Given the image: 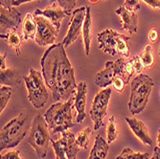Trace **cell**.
<instances>
[{
    "label": "cell",
    "instance_id": "6da1fadb",
    "mask_svg": "<svg viewBox=\"0 0 160 159\" xmlns=\"http://www.w3.org/2000/svg\"><path fill=\"white\" fill-rule=\"evenodd\" d=\"M41 74L46 85L51 89L55 102H66L75 95V73L62 42L50 46L41 60Z\"/></svg>",
    "mask_w": 160,
    "mask_h": 159
},
{
    "label": "cell",
    "instance_id": "7a4b0ae2",
    "mask_svg": "<svg viewBox=\"0 0 160 159\" xmlns=\"http://www.w3.org/2000/svg\"><path fill=\"white\" fill-rule=\"evenodd\" d=\"M30 113L22 111L18 116L7 123L0 132V149H13L25 138L30 129Z\"/></svg>",
    "mask_w": 160,
    "mask_h": 159
},
{
    "label": "cell",
    "instance_id": "3957f363",
    "mask_svg": "<svg viewBox=\"0 0 160 159\" xmlns=\"http://www.w3.org/2000/svg\"><path fill=\"white\" fill-rule=\"evenodd\" d=\"M74 101L75 98L71 97L66 102H58L45 112L44 118L51 133L58 134L74 127L72 121V106L74 105Z\"/></svg>",
    "mask_w": 160,
    "mask_h": 159
},
{
    "label": "cell",
    "instance_id": "277c9868",
    "mask_svg": "<svg viewBox=\"0 0 160 159\" xmlns=\"http://www.w3.org/2000/svg\"><path fill=\"white\" fill-rule=\"evenodd\" d=\"M153 86L152 79L146 74L141 73L132 80L128 101V109L132 115L140 114L145 110Z\"/></svg>",
    "mask_w": 160,
    "mask_h": 159
},
{
    "label": "cell",
    "instance_id": "5b68a950",
    "mask_svg": "<svg viewBox=\"0 0 160 159\" xmlns=\"http://www.w3.org/2000/svg\"><path fill=\"white\" fill-rule=\"evenodd\" d=\"M49 142H51V138L47 122L44 116L38 114L31 125L28 143L35 149L38 158H45L48 152Z\"/></svg>",
    "mask_w": 160,
    "mask_h": 159
},
{
    "label": "cell",
    "instance_id": "8992f818",
    "mask_svg": "<svg viewBox=\"0 0 160 159\" xmlns=\"http://www.w3.org/2000/svg\"><path fill=\"white\" fill-rule=\"evenodd\" d=\"M23 80L28 90V100L35 108H42L49 99V94L43 82L44 79L42 74L39 71L31 68L29 75L23 77Z\"/></svg>",
    "mask_w": 160,
    "mask_h": 159
},
{
    "label": "cell",
    "instance_id": "52a82bcc",
    "mask_svg": "<svg viewBox=\"0 0 160 159\" xmlns=\"http://www.w3.org/2000/svg\"><path fill=\"white\" fill-rule=\"evenodd\" d=\"M111 97V88L107 87L96 94L90 109V117L94 124V131L104 127V117L107 114L109 100Z\"/></svg>",
    "mask_w": 160,
    "mask_h": 159
},
{
    "label": "cell",
    "instance_id": "ba28073f",
    "mask_svg": "<svg viewBox=\"0 0 160 159\" xmlns=\"http://www.w3.org/2000/svg\"><path fill=\"white\" fill-rule=\"evenodd\" d=\"M35 18L37 22V34L35 37L37 44L40 47L54 44L59 30L44 17L38 16L35 17Z\"/></svg>",
    "mask_w": 160,
    "mask_h": 159
},
{
    "label": "cell",
    "instance_id": "9c48e42d",
    "mask_svg": "<svg viewBox=\"0 0 160 159\" xmlns=\"http://www.w3.org/2000/svg\"><path fill=\"white\" fill-rule=\"evenodd\" d=\"M86 14V7H81L73 11L72 12V17L69 22V29L68 32L65 36V37L62 40V44L65 48H67L70 44H72L74 41L78 39L80 37L82 25L85 18Z\"/></svg>",
    "mask_w": 160,
    "mask_h": 159
},
{
    "label": "cell",
    "instance_id": "30bf717a",
    "mask_svg": "<svg viewBox=\"0 0 160 159\" xmlns=\"http://www.w3.org/2000/svg\"><path fill=\"white\" fill-rule=\"evenodd\" d=\"M21 23V13L14 8H0V37L6 36L11 30H18Z\"/></svg>",
    "mask_w": 160,
    "mask_h": 159
},
{
    "label": "cell",
    "instance_id": "8fae6325",
    "mask_svg": "<svg viewBox=\"0 0 160 159\" xmlns=\"http://www.w3.org/2000/svg\"><path fill=\"white\" fill-rule=\"evenodd\" d=\"M119 33L112 30L106 29L98 34L99 48L106 54L114 57L117 54V42L119 37Z\"/></svg>",
    "mask_w": 160,
    "mask_h": 159
},
{
    "label": "cell",
    "instance_id": "7c38bea8",
    "mask_svg": "<svg viewBox=\"0 0 160 159\" xmlns=\"http://www.w3.org/2000/svg\"><path fill=\"white\" fill-rule=\"evenodd\" d=\"M34 14H35V17H38V16L44 17L45 18H47L48 20L52 22V24L58 29V30L61 29L62 20L64 18V17L69 16L66 11L61 8L59 5H56V3H52L50 6L46 7L43 10L36 9Z\"/></svg>",
    "mask_w": 160,
    "mask_h": 159
},
{
    "label": "cell",
    "instance_id": "4fadbf2b",
    "mask_svg": "<svg viewBox=\"0 0 160 159\" xmlns=\"http://www.w3.org/2000/svg\"><path fill=\"white\" fill-rule=\"evenodd\" d=\"M75 93L74 107L76 108V120L79 124H82L85 117V107H86V95H87V85L85 82H82L78 84Z\"/></svg>",
    "mask_w": 160,
    "mask_h": 159
},
{
    "label": "cell",
    "instance_id": "5bb4252c",
    "mask_svg": "<svg viewBox=\"0 0 160 159\" xmlns=\"http://www.w3.org/2000/svg\"><path fill=\"white\" fill-rule=\"evenodd\" d=\"M115 12L121 18V26L123 30L128 31L129 34H135L138 27V17L137 13L128 11L125 6H120L116 9Z\"/></svg>",
    "mask_w": 160,
    "mask_h": 159
},
{
    "label": "cell",
    "instance_id": "9a60e30c",
    "mask_svg": "<svg viewBox=\"0 0 160 159\" xmlns=\"http://www.w3.org/2000/svg\"><path fill=\"white\" fill-rule=\"evenodd\" d=\"M125 120L128 123L129 128L132 129V132L135 134V136L144 144V145H147V146L152 145V140L149 134L148 128L142 121L133 117L132 118L126 117Z\"/></svg>",
    "mask_w": 160,
    "mask_h": 159
},
{
    "label": "cell",
    "instance_id": "2e32d148",
    "mask_svg": "<svg viewBox=\"0 0 160 159\" xmlns=\"http://www.w3.org/2000/svg\"><path fill=\"white\" fill-rule=\"evenodd\" d=\"M115 77V71H114V62L108 61L105 64V68L103 70H101L100 72L95 75L94 77V82L96 85H98L99 87L107 88L108 86H109L113 79Z\"/></svg>",
    "mask_w": 160,
    "mask_h": 159
},
{
    "label": "cell",
    "instance_id": "e0dca14e",
    "mask_svg": "<svg viewBox=\"0 0 160 159\" xmlns=\"http://www.w3.org/2000/svg\"><path fill=\"white\" fill-rule=\"evenodd\" d=\"M22 79L23 78L20 75L19 70L16 68H7L0 71V84L1 86L6 85L12 88L18 87Z\"/></svg>",
    "mask_w": 160,
    "mask_h": 159
},
{
    "label": "cell",
    "instance_id": "ac0fdd59",
    "mask_svg": "<svg viewBox=\"0 0 160 159\" xmlns=\"http://www.w3.org/2000/svg\"><path fill=\"white\" fill-rule=\"evenodd\" d=\"M82 34L83 45H84V52L86 57H88L90 52V44L92 40V18H91L90 7H86V14L82 25Z\"/></svg>",
    "mask_w": 160,
    "mask_h": 159
},
{
    "label": "cell",
    "instance_id": "d6986e66",
    "mask_svg": "<svg viewBox=\"0 0 160 159\" xmlns=\"http://www.w3.org/2000/svg\"><path fill=\"white\" fill-rule=\"evenodd\" d=\"M109 150V144L101 135H97L95 138L94 146L90 152L87 159H106Z\"/></svg>",
    "mask_w": 160,
    "mask_h": 159
},
{
    "label": "cell",
    "instance_id": "ffe728a7",
    "mask_svg": "<svg viewBox=\"0 0 160 159\" xmlns=\"http://www.w3.org/2000/svg\"><path fill=\"white\" fill-rule=\"evenodd\" d=\"M64 141V147H65V153L67 159H76L79 153V146L76 143L75 134L68 132H63L62 136Z\"/></svg>",
    "mask_w": 160,
    "mask_h": 159
},
{
    "label": "cell",
    "instance_id": "44dd1931",
    "mask_svg": "<svg viewBox=\"0 0 160 159\" xmlns=\"http://www.w3.org/2000/svg\"><path fill=\"white\" fill-rule=\"evenodd\" d=\"M37 34V22L35 16L27 13L22 23V36L24 40L35 39Z\"/></svg>",
    "mask_w": 160,
    "mask_h": 159
},
{
    "label": "cell",
    "instance_id": "7402d4cb",
    "mask_svg": "<svg viewBox=\"0 0 160 159\" xmlns=\"http://www.w3.org/2000/svg\"><path fill=\"white\" fill-rule=\"evenodd\" d=\"M1 38H4L7 42V44L16 51V53L19 56L20 55V50H21V45H22V42L24 40L23 36L19 35L18 33V30L13 29V30H11L6 36L3 37H0Z\"/></svg>",
    "mask_w": 160,
    "mask_h": 159
},
{
    "label": "cell",
    "instance_id": "603a6c76",
    "mask_svg": "<svg viewBox=\"0 0 160 159\" xmlns=\"http://www.w3.org/2000/svg\"><path fill=\"white\" fill-rule=\"evenodd\" d=\"M119 129H118V124L115 120L114 116H110L107 127V141L108 144H111L113 141L116 140L118 137Z\"/></svg>",
    "mask_w": 160,
    "mask_h": 159
},
{
    "label": "cell",
    "instance_id": "cb8c5ba5",
    "mask_svg": "<svg viewBox=\"0 0 160 159\" xmlns=\"http://www.w3.org/2000/svg\"><path fill=\"white\" fill-rule=\"evenodd\" d=\"M130 40V37H127L123 34L119 35L118 42H117V53L120 54L124 57H128L130 55V50L128 46V41Z\"/></svg>",
    "mask_w": 160,
    "mask_h": 159
},
{
    "label": "cell",
    "instance_id": "d4e9b609",
    "mask_svg": "<svg viewBox=\"0 0 160 159\" xmlns=\"http://www.w3.org/2000/svg\"><path fill=\"white\" fill-rule=\"evenodd\" d=\"M91 133H92V129L90 127H86L82 129L76 138L77 145L83 150H87L89 145V138H90Z\"/></svg>",
    "mask_w": 160,
    "mask_h": 159
},
{
    "label": "cell",
    "instance_id": "484cf974",
    "mask_svg": "<svg viewBox=\"0 0 160 159\" xmlns=\"http://www.w3.org/2000/svg\"><path fill=\"white\" fill-rule=\"evenodd\" d=\"M116 159H149V153L135 152L130 148H125Z\"/></svg>",
    "mask_w": 160,
    "mask_h": 159
},
{
    "label": "cell",
    "instance_id": "4316f807",
    "mask_svg": "<svg viewBox=\"0 0 160 159\" xmlns=\"http://www.w3.org/2000/svg\"><path fill=\"white\" fill-rule=\"evenodd\" d=\"M51 144L53 146L54 152L56 153L57 159H66V153H65V147H64V141L62 137L59 140L51 139Z\"/></svg>",
    "mask_w": 160,
    "mask_h": 159
},
{
    "label": "cell",
    "instance_id": "83f0119b",
    "mask_svg": "<svg viewBox=\"0 0 160 159\" xmlns=\"http://www.w3.org/2000/svg\"><path fill=\"white\" fill-rule=\"evenodd\" d=\"M126 57H120L117 61L114 62V71L115 76H120L124 79L126 84L129 82V80L127 77L126 70H125V64H126Z\"/></svg>",
    "mask_w": 160,
    "mask_h": 159
},
{
    "label": "cell",
    "instance_id": "f1b7e54d",
    "mask_svg": "<svg viewBox=\"0 0 160 159\" xmlns=\"http://www.w3.org/2000/svg\"><path fill=\"white\" fill-rule=\"evenodd\" d=\"M12 88V87H10V86H6V85L1 86V89H0V110H1V113L7 107L9 100L11 99Z\"/></svg>",
    "mask_w": 160,
    "mask_h": 159
},
{
    "label": "cell",
    "instance_id": "f546056e",
    "mask_svg": "<svg viewBox=\"0 0 160 159\" xmlns=\"http://www.w3.org/2000/svg\"><path fill=\"white\" fill-rule=\"evenodd\" d=\"M141 60L144 63V66L147 68H151L153 64L154 59L152 56V48L151 45H146L141 54Z\"/></svg>",
    "mask_w": 160,
    "mask_h": 159
},
{
    "label": "cell",
    "instance_id": "4dcf8cb0",
    "mask_svg": "<svg viewBox=\"0 0 160 159\" xmlns=\"http://www.w3.org/2000/svg\"><path fill=\"white\" fill-rule=\"evenodd\" d=\"M77 0H57V3L61 8L68 12L69 16H71V12H73L74 8L76 6Z\"/></svg>",
    "mask_w": 160,
    "mask_h": 159
},
{
    "label": "cell",
    "instance_id": "1f68e13d",
    "mask_svg": "<svg viewBox=\"0 0 160 159\" xmlns=\"http://www.w3.org/2000/svg\"><path fill=\"white\" fill-rule=\"evenodd\" d=\"M111 85L114 87L115 90H117L118 92H122L125 89V85L126 82L124 81V79L120 76H115L113 79V82L111 83Z\"/></svg>",
    "mask_w": 160,
    "mask_h": 159
},
{
    "label": "cell",
    "instance_id": "d6a6232c",
    "mask_svg": "<svg viewBox=\"0 0 160 159\" xmlns=\"http://www.w3.org/2000/svg\"><path fill=\"white\" fill-rule=\"evenodd\" d=\"M128 11L137 12L140 10V3L139 0H125V5H124Z\"/></svg>",
    "mask_w": 160,
    "mask_h": 159
},
{
    "label": "cell",
    "instance_id": "836d02e7",
    "mask_svg": "<svg viewBox=\"0 0 160 159\" xmlns=\"http://www.w3.org/2000/svg\"><path fill=\"white\" fill-rule=\"evenodd\" d=\"M132 63H133V66H134V69H135V72L138 74H141V72L143 71L144 69V63L141 60V57L140 56H134L132 57Z\"/></svg>",
    "mask_w": 160,
    "mask_h": 159
},
{
    "label": "cell",
    "instance_id": "e575fe53",
    "mask_svg": "<svg viewBox=\"0 0 160 159\" xmlns=\"http://www.w3.org/2000/svg\"><path fill=\"white\" fill-rule=\"evenodd\" d=\"M19 153H20V152L18 150L12 151V152H9L6 154H4L1 157V159H24V158L20 157Z\"/></svg>",
    "mask_w": 160,
    "mask_h": 159
},
{
    "label": "cell",
    "instance_id": "d590c367",
    "mask_svg": "<svg viewBox=\"0 0 160 159\" xmlns=\"http://www.w3.org/2000/svg\"><path fill=\"white\" fill-rule=\"evenodd\" d=\"M148 38L151 42H155L158 38V32L156 28H151L148 33Z\"/></svg>",
    "mask_w": 160,
    "mask_h": 159
},
{
    "label": "cell",
    "instance_id": "8d00e7d4",
    "mask_svg": "<svg viewBox=\"0 0 160 159\" xmlns=\"http://www.w3.org/2000/svg\"><path fill=\"white\" fill-rule=\"evenodd\" d=\"M143 1L153 9H160V0H143Z\"/></svg>",
    "mask_w": 160,
    "mask_h": 159
},
{
    "label": "cell",
    "instance_id": "74e56055",
    "mask_svg": "<svg viewBox=\"0 0 160 159\" xmlns=\"http://www.w3.org/2000/svg\"><path fill=\"white\" fill-rule=\"evenodd\" d=\"M6 57H7V54L5 52L1 53V55H0V70L7 69L6 68Z\"/></svg>",
    "mask_w": 160,
    "mask_h": 159
},
{
    "label": "cell",
    "instance_id": "f35d334b",
    "mask_svg": "<svg viewBox=\"0 0 160 159\" xmlns=\"http://www.w3.org/2000/svg\"><path fill=\"white\" fill-rule=\"evenodd\" d=\"M14 1H16V0H0V3H1L2 7L11 8V7H12V4Z\"/></svg>",
    "mask_w": 160,
    "mask_h": 159
},
{
    "label": "cell",
    "instance_id": "ab89813d",
    "mask_svg": "<svg viewBox=\"0 0 160 159\" xmlns=\"http://www.w3.org/2000/svg\"><path fill=\"white\" fill-rule=\"evenodd\" d=\"M151 159H160V148L157 146L153 150V154Z\"/></svg>",
    "mask_w": 160,
    "mask_h": 159
},
{
    "label": "cell",
    "instance_id": "60d3db41",
    "mask_svg": "<svg viewBox=\"0 0 160 159\" xmlns=\"http://www.w3.org/2000/svg\"><path fill=\"white\" fill-rule=\"evenodd\" d=\"M32 1H35V0H16L12 4V7H18L23 3H28V2H32Z\"/></svg>",
    "mask_w": 160,
    "mask_h": 159
},
{
    "label": "cell",
    "instance_id": "b9f144b4",
    "mask_svg": "<svg viewBox=\"0 0 160 159\" xmlns=\"http://www.w3.org/2000/svg\"><path fill=\"white\" fill-rule=\"evenodd\" d=\"M157 146L160 148V131H159L158 135H157Z\"/></svg>",
    "mask_w": 160,
    "mask_h": 159
},
{
    "label": "cell",
    "instance_id": "7bdbcfd3",
    "mask_svg": "<svg viewBox=\"0 0 160 159\" xmlns=\"http://www.w3.org/2000/svg\"><path fill=\"white\" fill-rule=\"evenodd\" d=\"M89 1H90L91 3H96V2L99 1V0H89Z\"/></svg>",
    "mask_w": 160,
    "mask_h": 159
},
{
    "label": "cell",
    "instance_id": "ee69618b",
    "mask_svg": "<svg viewBox=\"0 0 160 159\" xmlns=\"http://www.w3.org/2000/svg\"><path fill=\"white\" fill-rule=\"evenodd\" d=\"M47 1H49V2H51V3H55L57 0H47Z\"/></svg>",
    "mask_w": 160,
    "mask_h": 159
},
{
    "label": "cell",
    "instance_id": "f6af8a7d",
    "mask_svg": "<svg viewBox=\"0 0 160 159\" xmlns=\"http://www.w3.org/2000/svg\"><path fill=\"white\" fill-rule=\"evenodd\" d=\"M159 57H160V46H159Z\"/></svg>",
    "mask_w": 160,
    "mask_h": 159
}]
</instances>
